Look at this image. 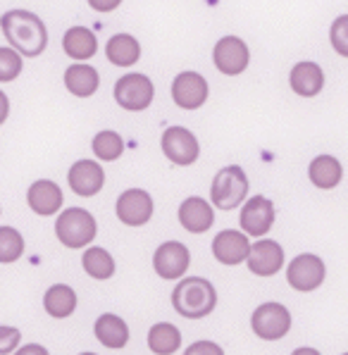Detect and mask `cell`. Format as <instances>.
Masks as SVG:
<instances>
[{
  "instance_id": "obj_1",
  "label": "cell",
  "mask_w": 348,
  "mask_h": 355,
  "mask_svg": "<svg viewBox=\"0 0 348 355\" xmlns=\"http://www.w3.org/2000/svg\"><path fill=\"white\" fill-rule=\"evenodd\" d=\"M0 29L8 38L10 48L19 55L39 58L48 46V29L29 10H10L0 17Z\"/></svg>"
},
{
  "instance_id": "obj_2",
  "label": "cell",
  "mask_w": 348,
  "mask_h": 355,
  "mask_svg": "<svg viewBox=\"0 0 348 355\" xmlns=\"http://www.w3.org/2000/svg\"><path fill=\"white\" fill-rule=\"evenodd\" d=\"M172 305L186 320L208 318L217 308V291L203 277H184L172 291Z\"/></svg>"
},
{
  "instance_id": "obj_3",
  "label": "cell",
  "mask_w": 348,
  "mask_h": 355,
  "mask_svg": "<svg viewBox=\"0 0 348 355\" xmlns=\"http://www.w3.org/2000/svg\"><path fill=\"white\" fill-rule=\"evenodd\" d=\"M248 189H251V184H248L243 167L227 165L215 174L213 187H210V200L217 210H234L246 200Z\"/></svg>"
},
{
  "instance_id": "obj_4",
  "label": "cell",
  "mask_w": 348,
  "mask_h": 355,
  "mask_svg": "<svg viewBox=\"0 0 348 355\" xmlns=\"http://www.w3.org/2000/svg\"><path fill=\"white\" fill-rule=\"evenodd\" d=\"M55 234L58 241L67 245V248H84V245L94 241L98 234L96 217L84 207H67L62 215H58Z\"/></svg>"
},
{
  "instance_id": "obj_5",
  "label": "cell",
  "mask_w": 348,
  "mask_h": 355,
  "mask_svg": "<svg viewBox=\"0 0 348 355\" xmlns=\"http://www.w3.org/2000/svg\"><path fill=\"white\" fill-rule=\"evenodd\" d=\"M291 322V310L272 300V303H263L255 308V313L251 315V329L263 341H279L289 334Z\"/></svg>"
},
{
  "instance_id": "obj_6",
  "label": "cell",
  "mask_w": 348,
  "mask_h": 355,
  "mask_svg": "<svg viewBox=\"0 0 348 355\" xmlns=\"http://www.w3.org/2000/svg\"><path fill=\"white\" fill-rule=\"evenodd\" d=\"M153 98H155V86L146 74L132 72V74H124L122 79H117L115 101L124 110L141 112V110H146V107H150Z\"/></svg>"
},
{
  "instance_id": "obj_7",
  "label": "cell",
  "mask_w": 348,
  "mask_h": 355,
  "mask_svg": "<svg viewBox=\"0 0 348 355\" xmlns=\"http://www.w3.org/2000/svg\"><path fill=\"white\" fill-rule=\"evenodd\" d=\"M324 277H327V267H324L322 258L313 253H301L289 262V270H286V282L293 291L310 293L315 288L322 286Z\"/></svg>"
},
{
  "instance_id": "obj_8",
  "label": "cell",
  "mask_w": 348,
  "mask_h": 355,
  "mask_svg": "<svg viewBox=\"0 0 348 355\" xmlns=\"http://www.w3.org/2000/svg\"><path fill=\"white\" fill-rule=\"evenodd\" d=\"M160 146H162V153H165L167 160L174 162V165H182V167L193 165L200 155L198 139H195L193 131H189L186 127H167L162 131Z\"/></svg>"
},
{
  "instance_id": "obj_9",
  "label": "cell",
  "mask_w": 348,
  "mask_h": 355,
  "mask_svg": "<svg viewBox=\"0 0 348 355\" xmlns=\"http://www.w3.org/2000/svg\"><path fill=\"white\" fill-rule=\"evenodd\" d=\"M213 62H215L217 72H222L227 76H236V74L246 72L248 62H251V51H248L243 38L225 36L215 43Z\"/></svg>"
},
{
  "instance_id": "obj_10",
  "label": "cell",
  "mask_w": 348,
  "mask_h": 355,
  "mask_svg": "<svg viewBox=\"0 0 348 355\" xmlns=\"http://www.w3.org/2000/svg\"><path fill=\"white\" fill-rule=\"evenodd\" d=\"M155 203L148 191L143 189H127L117 198V217L127 227H143L150 222Z\"/></svg>"
},
{
  "instance_id": "obj_11",
  "label": "cell",
  "mask_w": 348,
  "mask_h": 355,
  "mask_svg": "<svg viewBox=\"0 0 348 355\" xmlns=\"http://www.w3.org/2000/svg\"><path fill=\"white\" fill-rule=\"evenodd\" d=\"M191 265V253L184 243L165 241L157 245L153 255V270L162 279H182Z\"/></svg>"
},
{
  "instance_id": "obj_12",
  "label": "cell",
  "mask_w": 348,
  "mask_h": 355,
  "mask_svg": "<svg viewBox=\"0 0 348 355\" xmlns=\"http://www.w3.org/2000/svg\"><path fill=\"white\" fill-rule=\"evenodd\" d=\"M275 203L265 196H251L241 207V229L246 236H265L275 225Z\"/></svg>"
},
{
  "instance_id": "obj_13",
  "label": "cell",
  "mask_w": 348,
  "mask_h": 355,
  "mask_svg": "<svg viewBox=\"0 0 348 355\" xmlns=\"http://www.w3.org/2000/svg\"><path fill=\"white\" fill-rule=\"evenodd\" d=\"M208 81L198 72H182L172 81V101L184 110H198L208 101Z\"/></svg>"
},
{
  "instance_id": "obj_14",
  "label": "cell",
  "mask_w": 348,
  "mask_h": 355,
  "mask_svg": "<svg viewBox=\"0 0 348 355\" xmlns=\"http://www.w3.org/2000/svg\"><path fill=\"white\" fill-rule=\"evenodd\" d=\"M246 262L255 277H272L284 267V248L272 239H260L251 245Z\"/></svg>"
},
{
  "instance_id": "obj_15",
  "label": "cell",
  "mask_w": 348,
  "mask_h": 355,
  "mask_svg": "<svg viewBox=\"0 0 348 355\" xmlns=\"http://www.w3.org/2000/svg\"><path fill=\"white\" fill-rule=\"evenodd\" d=\"M248 253H251V241L246 234L236 229H225L213 241V255L222 265H241L243 260H248Z\"/></svg>"
},
{
  "instance_id": "obj_16",
  "label": "cell",
  "mask_w": 348,
  "mask_h": 355,
  "mask_svg": "<svg viewBox=\"0 0 348 355\" xmlns=\"http://www.w3.org/2000/svg\"><path fill=\"white\" fill-rule=\"evenodd\" d=\"M177 217H179V225L186 229L189 234H205L215 225L213 205H210L205 198H198V196L184 198L182 205H179Z\"/></svg>"
},
{
  "instance_id": "obj_17",
  "label": "cell",
  "mask_w": 348,
  "mask_h": 355,
  "mask_svg": "<svg viewBox=\"0 0 348 355\" xmlns=\"http://www.w3.org/2000/svg\"><path fill=\"white\" fill-rule=\"evenodd\" d=\"M67 182H69V189L77 196L91 198V196H96L98 191L103 189V184H105V172H103V167L98 165L96 160H77L69 167Z\"/></svg>"
},
{
  "instance_id": "obj_18",
  "label": "cell",
  "mask_w": 348,
  "mask_h": 355,
  "mask_svg": "<svg viewBox=\"0 0 348 355\" xmlns=\"http://www.w3.org/2000/svg\"><path fill=\"white\" fill-rule=\"evenodd\" d=\"M26 203L41 217H51L62 207V189L51 179H39L26 191Z\"/></svg>"
},
{
  "instance_id": "obj_19",
  "label": "cell",
  "mask_w": 348,
  "mask_h": 355,
  "mask_svg": "<svg viewBox=\"0 0 348 355\" xmlns=\"http://www.w3.org/2000/svg\"><path fill=\"white\" fill-rule=\"evenodd\" d=\"M289 86L296 96L301 98H315L320 91L324 89V72L317 62H310V60H303V62L293 64L291 74H289Z\"/></svg>"
},
{
  "instance_id": "obj_20",
  "label": "cell",
  "mask_w": 348,
  "mask_h": 355,
  "mask_svg": "<svg viewBox=\"0 0 348 355\" xmlns=\"http://www.w3.org/2000/svg\"><path fill=\"white\" fill-rule=\"evenodd\" d=\"M64 86L72 96L77 98H91L101 86L98 69L86 62H74L64 69Z\"/></svg>"
},
{
  "instance_id": "obj_21",
  "label": "cell",
  "mask_w": 348,
  "mask_h": 355,
  "mask_svg": "<svg viewBox=\"0 0 348 355\" xmlns=\"http://www.w3.org/2000/svg\"><path fill=\"white\" fill-rule=\"evenodd\" d=\"M96 338L103 343L105 348L110 351H119L129 343V327L119 315H112V313H105L96 320Z\"/></svg>"
},
{
  "instance_id": "obj_22",
  "label": "cell",
  "mask_w": 348,
  "mask_h": 355,
  "mask_svg": "<svg viewBox=\"0 0 348 355\" xmlns=\"http://www.w3.org/2000/svg\"><path fill=\"white\" fill-rule=\"evenodd\" d=\"M62 48L72 60L77 62H86L98 53V41L96 34L86 26H72V29L64 31L62 36Z\"/></svg>"
},
{
  "instance_id": "obj_23",
  "label": "cell",
  "mask_w": 348,
  "mask_h": 355,
  "mask_svg": "<svg viewBox=\"0 0 348 355\" xmlns=\"http://www.w3.org/2000/svg\"><path fill=\"white\" fill-rule=\"evenodd\" d=\"M308 179L313 182V187L329 191L339 187V182L344 179V167L334 155H317L308 167Z\"/></svg>"
},
{
  "instance_id": "obj_24",
  "label": "cell",
  "mask_w": 348,
  "mask_h": 355,
  "mask_svg": "<svg viewBox=\"0 0 348 355\" xmlns=\"http://www.w3.org/2000/svg\"><path fill=\"white\" fill-rule=\"evenodd\" d=\"M43 308L51 318L55 320H64L77 310V293H74L72 286L67 284H55L46 291L43 296Z\"/></svg>"
},
{
  "instance_id": "obj_25",
  "label": "cell",
  "mask_w": 348,
  "mask_h": 355,
  "mask_svg": "<svg viewBox=\"0 0 348 355\" xmlns=\"http://www.w3.org/2000/svg\"><path fill=\"white\" fill-rule=\"evenodd\" d=\"M105 55L117 67H132L141 60V43L132 34H115L107 41Z\"/></svg>"
},
{
  "instance_id": "obj_26",
  "label": "cell",
  "mask_w": 348,
  "mask_h": 355,
  "mask_svg": "<svg viewBox=\"0 0 348 355\" xmlns=\"http://www.w3.org/2000/svg\"><path fill=\"white\" fill-rule=\"evenodd\" d=\"M182 346V331L172 322H157L148 331V348L155 355H172Z\"/></svg>"
},
{
  "instance_id": "obj_27",
  "label": "cell",
  "mask_w": 348,
  "mask_h": 355,
  "mask_svg": "<svg viewBox=\"0 0 348 355\" xmlns=\"http://www.w3.org/2000/svg\"><path fill=\"white\" fill-rule=\"evenodd\" d=\"M81 265H84V272L94 279H110L115 275V258L107 253L101 245H94V248L84 250L81 255Z\"/></svg>"
},
{
  "instance_id": "obj_28",
  "label": "cell",
  "mask_w": 348,
  "mask_h": 355,
  "mask_svg": "<svg viewBox=\"0 0 348 355\" xmlns=\"http://www.w3.org/2000/svg\"><path fill=\"white\" fill-rule=\"evenodd\" d=\"M94 153L98 160H105V162H112L117 157H122L124 153V141L117 131L112 129H105V131H98L96 139H94Z\"/></svg>"
},
{
  "instance_id": "obj_29",
  "label": "cell",
  "mask_w": 348,
  "mask_h": 355,
  "mask_svg": "<svg viewBox=\"0 0 348 355\" xmlns=\"http://www.w3.org/2000/svg\"><path fill=\"white\" fill-rule=\"evenodd\" d=\"M21 253H24V236L12 227H0V262L10 265L19 260Z\"/></svg>"
},
{
  "instance_id": "obj_30",
  "label": "cell",
  "mask_w": 348,
  "mask_h": 355,
  "mask_svg": "<svg viewBox=\"0 0 348 355\" xmlns=\"http://www.w3.org/2000/svg\"><path fill=\"white\" fill-rule=\"evenodd\" d=\"M21 74V55L12 48H0V81H15Z\"/></svg>"
},
{
  "instance_id": "obj_31",
  "label": "cell",
  "mask_w": 348,
  "mask_h": 355,
  "mask_svg": "<svg viewBox=\"0 0 348 355\" xmlns=\"http://www.w3.org/2000/svg\"><path fill=\"white\" fill-rule=\"evenodd\" d=\"M331 48L339 53L341 58H348V15H339L329 29Z\"/></svg>"
},
{
  "instance_id": "obj_32",
  "label": "cell",
  "mask_w": 348,
  "mask_h": 355,
  "mask_svg": "<svg viewBox=\"0 0 348 355\" xmlns=\"http://www.w3.org/2000/svg\"><path fill=\"white\" fill-rule=\"evenodd\" d=\"M21 341V331L15 327H0V355L12 353Z\"/></svg>"
},
{
  "instance_id": "obj_33",
  "label": "cell",
  "mask_w": 348,
  "mask_h": 355,
  "mask_svg": "<svg viewBox=\"0 0 348 355\" xmlns=\"http://www.w3.org/2000/svg\"><path fill=\"white\" fill-rule=\"evenodd\" d=\"M184 355H225V351L215 341H195L184 351Z\"/></svg>"
},
{
  "instance_id": "obj_34",
  "label": "cell",
  "mask_w": 348,
  "mask_h": 355,
  "mask_svg": "<svg viewBox=\"0 0 348 355\" xmlns=\"http://www.w3.org/2000/svg\"><path fill=\"white\" fill-rule=\"evenodd\" d=\"M15 355H51V353H48L41 343H29V346L17 348V353H15Z\"/></svg>"
},
{
  "instance_id": "obj_35",
  "label": "cell",
  "mask_w": 348,
  "mask_h": 355,
  "mask_svg": "<svg viewBox=\"0 0 348 355\" xmlns=\"http://www.w3.org/2000/svg\"><path fill=\"white\" fill-rule=\"evenodd\" d=\"M8 114H10V101H8V96L0 91V124L8 119Z\"/></svg>"
},
{
  "instance_id": "obj_36",
  "label": "cell",
  "mask_w": 348,
  "mask_h": 355,
  "mask_svg": "<svg viewBox=\"0 0 348 355\" xmlns=\"http://www.w3.org/2000/svg\"><path fill=\"white\" fill-rule=\"evenodd\" d=\"M89 5H91L94 10H105V12H107V10H115V8H117L119 0H110V3H98V0H91Z\"/></svg>"
},
{
  "instance_id": "obj_37",
  "label": "cell",
  "mask_w": 348,
  "mask_h": 355,
  "mask_svg": "<svg viewBox=\"0 0 348 355\" xmlns=\"http://www.w3.org/2000/svg\"><path fill=\"white\" fill-rule=\"evenodd\" d=\"M291 355H322L317 351V348H310V346H303V348H296Z\"/></svg>"
},
{
  "instance_id": "obj_38",
  "label": "cell",
  "mask_w": 348,
  "mask_h": 355,
  "mask_svg": "<svg viewBox=\"0 0 348 355\" xmlns=\"http://www.w3.org/2000/svg\"><path fill=\"white\" fill-rule=\"evenodd\" d=\"M79 355H96V353H79Z\"/></svg>"
},
{
  "instance_id": "obj_39",
  "label": "cell",
  "mask_w": 348,
  "mask_h": 355,
  "mask_svg": "<svg viewBox=\"0 0 348 355\" xmlns=\"http://www.w3.org/2000/svg\"><path fill=\"white\" fill-rule=\"evenodd\" d=\"M344 355H348V353H344Z\"/></svg>"
}]
</instances>
